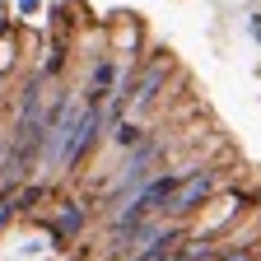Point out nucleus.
Segmentation results:
<instances>
[{"label": "nucleus", "mask_w": 261, "mask_h": 261, "mask_svg": "<svg viewBox=\"0 0 261 261\" xmlns=\"http://www.w3.org/2000/svg\"><path fill=\"white\" fill-rule=\"evenodd\" d=\"M108 140V117L103 103H80V117L70 126V140H65L61 159H56V173H80L84 163L98 154V145Z\"/></svg>", "instance_id": "f03ea898"}, {"label": "nucleus", "mask_w": 261, "mask_h": 261, "mask_svg": "<svg viewBox=\"0 0 261 261\" xmlns=\"http://www.w3.org/2000/svg\"><path fill=\"white\" fill-rule=\"evenodd\" d=\"M215 261H261V247H252V243H219Z\"/></svg>", "instance_id": "6e6552de"}, {"label": "nucleus", "mask_w": 261, "mask_h": 261, "mask_svg": "<svg viewBox=\"0 0 261 261\" xmlns=\"http://www.w3.org/2000/svg\"><path fill=\"white\" fill-rule=\"evenodd\" d=\"M56 196H61V187L56 182H47V177H38L33 173L28 182H19V210H23V219H33V224H42L47 215V205H56Z\"/></svg>", "instance_id": "39448f33"}, {"label": "nucleus", "mask_w": 261, "mask_h": 261, "mask_svg": "<svg viewBox=\"0 0 261 261\" xmlns=\"http://www.w3.org/2000/svg\"><path fill=\"white\" fill-rule=\"evenodd\" d=\"M19 219H23V210H19V187H0V238H5Z\"/></svg>", "instance_id": "0eeeda50"}, {"label": "nucleus", "mask_w": 261, "mask_h": 261, "mask_svg": "<svg viewBox=\"0 0 261 261\" xmlns=\"http://www.w3.org/2000/svg\"><path fill=\"white\" fill-rule=\"evenodd\" d=\"M10 10H14L19 23H38L47 14V0H10Z\"/></svg>", "instance_id": "1a4fd4ad"}, {"label": "nucleus", "mask_w": 261, "mask_h": 261, "mask_svg": "<svg viewBox=\"0 0 261 261\" xmlns=\"http://www.w3.org/2000/svg\"><path fill=\"white\" fill-rule=\"evenodd\" d=\"M42 252H51L47 238H28V243H19V256H23V261H38Z\"/></svg>", "instance_id": "9d476101"}, {"label": "nucleus", "mask_w": 261, "mask_h": 261, "mask_svg": "<svg viewBox=\"0 0 261 261\" xmlns=\"http://www.w3.org/2000/svg\"><path fill=\"white\" fill-rule=\"evenodd\" d=\"M243 28H247V38L261 47V10H247V14H243Z\"/></svg>", "instance_id": "9b49d317"}, {"label": "nucleus", "mask_w": 261, "mask_h": 261, "mask_svg": "<svg viewBox=\"0 0 261 261\" xmlns=\"http://www.w3.org/2000/svg\"><path fill=\"white\" fill-rule=\"evenodd\" d=\"M145 136H149V126H145V117H136V112H126L121 121H112V126H108V140H103V145H112L117 154H126V149H136V145H140Z\"/></svg>", "instance_id": "423d86ee"}, {"label": "nucleus", "mask_w": 261, "mask_h": 261, "mask_svg": "<svg viewBox=\"0 0 261 261\" xmlns=\"http://www.w3.org/2000/svg\"><path fill=\"white\" fill-rule=\"evenodd\" d=\"M219 191H224V168H215V163L205 159V163H196V168H187V173L177 177V187H173V196H168V205H163V215L187 224V219L201 210L210 196H219Z\"/></svg>", "instance_id": "7ed1b4c3"}, {"label": "nucleus", "mask_w": 261, "mask_h": 261, "mask_svg": "<svg viewBox=\"0 0 261 261\" xmlns=\"http://www.w3.org/2000/svg\"><path fill=\"white\" fill-rule=\"evenodd\" d=\"M93 215H98V210L89 205V196H56V210L42 219L51 252H70V247H80L84 233H89V224H93Z\"/></svg>", "instance_id": "20e7f679"}, {"label": "nucleus", "mask_w": 261, "mask_h": 261, "mask_svg": "<svg viewBox=\"0 0 261 261\" xmlns=\"http://www.w3.org/2000/svg\"><path fill=\"white\" fill-rule=\"evenodd\" d=\"M177 75V61L168 47H149L140 61H136V84H130V98H126V112L136 117H149L163 98H168V84Z\"/></svg>", "instance_id": "f257e3e1"}]
</instances>
